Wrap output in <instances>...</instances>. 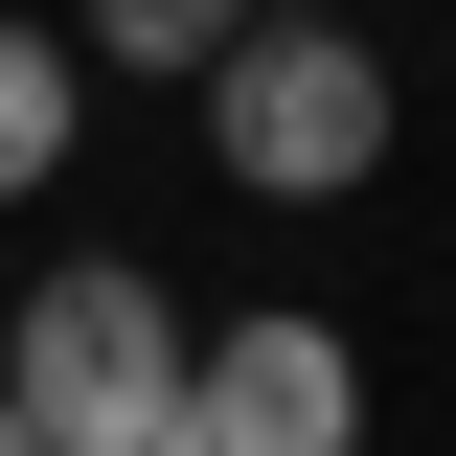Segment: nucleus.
I'll use <instances>...</instances> for the list:
<instances>
[{"mask_svg": "<svg viewBox=\"0 0 456 456\" xmlns=\"http://www.w3.org/2000/svg\"><path fill=\"white\" fill-rule=\"evenodd\" d=\"M183 92H206V160L251 183V206H342V183L388 160V46H365L342 0H251Z\"/></svg>", "mask_w": 456, "mask_h": 456, "instance_id": "nucleus-1", "label": "nucleus"}, {"mask_svg": "<svg viewBox=\"0 0 456 456\" xmlns=\"http://www.w3.org/2000/svg\"><path fill=\"white\" fill-rule=\"evenodd\" d=\"M183 297L137 274V251H46V274H23V320H0V388L46 411V456H137L183 411Z\"/></svg>", "mask_w": 456, "mask_h": 456, "instance_id": "nucleus-2", "label": "nucleus"}, {"mask_svg": "<svg viewBox=\"0 0 456 456\" xmlns=\"http://www.w3.org/2000/svg\"><path fill=\"white\" fill-rule=\"evenodd\" d=\"M183 434L206 456H365V365H342V320H206L183 342Z\"/></svg>", "mask_w": 456, "mask_h": 456, "instance_id": "nucleus-3", "label": "nucleus"}, {"mask_svg": "<svg viewBox=\"0 0 456 456\" xmlns=\"http://www.w3.org/2000/svg\"><path fill=\"white\" fill-rule=\"evenodd\" d=\"M92 137V46H46V23H0V206H46V160Z\"/></svg>", "mask_w": 456, "mask_h": 456, "instance_id": "nucleus-4", "label": "nucleus"}, {"mask_svg": "<svg viewBox=\"0 0 456 456\" xmlns=\"http://www.w3.org/2000/svg\"><path fill=\"white\" fill-rule=\"evenodd\" d=\"M228 23H251V0H69V46H92V69H160V92L228 46Z\"/></svg>", "mask_w": 456, "mask_h": 456, "instance_id": "nucleus-5", "label": "nucleus"}, {"mask_svg": "<svg viewBox=\"0 0 456 456\" xmlns=\"http://www.w3.org/2000/svg\"><path fill=\"white\" fill-rule=\"evenodd\" d=\"M0 456H46V411H23V388H0Z\"/></svg>", "mask_w": 456, "mask_h": 456, "instance_id": "nucleus-6", "label": "nucleus"}, {"mask_svg": "<svg viewBox=\"0 0 456 456\" xmlns=\"http://www.w3.org/2000/svg\"><path fill=\"white\" fill-rule=\"evenodd\" d=\"M137 456H206V434H183V411H160V434H137Z\"/></svg>", "mask_w": 456, "mask_h": 456, "instance_id": "nucleus-7", "label": "nucleus"}]
</instances>
